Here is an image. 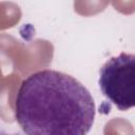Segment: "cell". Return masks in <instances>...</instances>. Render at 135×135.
Masks as SVG:
<instances>
[{
	"label": "cell",
	"mask_w": 135,
	"mask_h": 135,
	"mask_svg": "<svg viewBox=\"0 0 135 135\" xmlns=\"http://www.w3.org/2000/svg\"><path fill=\"white\" fill-rule=\"evenodd\" d=\"M14 113L25 135H86L94 123L95 102L78 79L44 69L23 79Z\"/></svg>",
	"instance_id": "1"
},
{
	"label": "cell",
	"mask_w": 135,
	"mask_h": 135,
	"mask_svg": "<svg viewBox=\"0 0 135 135\" xmlns=\"http://www.w3.org/2000/svg\"><path fill=\"white\" fill-rule=\"evenodd\" d=\"M99 89L118 110L135 107V54L120 53L108 59L99 70Z\"/></svg>",
	"instance_id": "2"
},
{
	"label": "cell",
	"mask_w": 135,
	"mask_h": 135,
	"mask_svg": "<svg viewBox=\"0 0 135 135\" xmlns=\"http://www.w3.org/2000/svg\"><path fill=\"white\" fill-rule=\"evenodd\" d=\"M2 135H25V134H21V133H2Z\"/></svg>",
	"instance_id": "3"
}]
</instances>
